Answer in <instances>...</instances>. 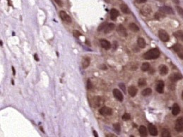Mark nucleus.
<instances>
[{
    "label": "nucleus",
    "mask_w": 183,
    "mask_h": 137,
    "mask_svg": "<svg viewBox=\"0 0 183 137\" xmlns=\"http://www.w3.org/2000/svg\"><path fill=\"white\" fill-rule=\"evenodd\" d=\"M160 56V51L157 48L151 49L144 54V58L145 60H154L159 58Z\"/></svg>",
    "instance_id": "1"
},
{
    "label": "nucleus",
    "mask_w": 183,
    "mask_h": 137,
    "mask_svg": "<svg viewBox=\"0 0 183 137\" xmlns=\"http://www.w3.org/2000/svg\"><path fill=\"white\" fill-rule=\"evenodd\" d=\"M175 130L177 132H183V117H180L175 121Z\"/></svg>",
    "instance_id": "2"
},
{
    "label": "nucleus",
    "mask_w": 183,
    "mask_h": 137,
    "mask_svg": "<svg viewBox=\"0 0 183 137\" xmlns=\"http://www.w3.org/2000/svg\"><path fill=\"white\" fill-rule=\"evenodd\" d=\"M159 37L163 42H168L170 39L168 33L163 29H160L159 30Z\"/></svg>",
    "instance_id": "3"
},
{
    "label": "nucleus",
    "mask_w": 183,
    "mask_h": 137,
    "mask_svg": "<svg viewBox=\"0 0 183 137\" xmlns=\"http://www.w3.org/2000/svg\"><path fill=\"white\" fill-rule=\"evenodd\" d=\"M172 48H173V50H175V52H177L179 57L180 59L183 60V46H182L181 45H180L178 43H177V44L173 45Z\"/></svg>",
    "instance_id": "4"
},
{
    "label": "nucleus",
    "mask_w": 183,
    "mask_h": 137,
    "mask_svg": "<svg viewBox=\"0 0 183 137\" xmlns=\"http://www.w3.org/2000/svg\"><path fill=\"white\" fill-rule=\"evenodd\" d=\"M99 112L103 116H110L112 114V110L109 107L104 106V107H102L100 109Z\"/></svg>",
    "instance_id": "5"
},
{
    "label": "nucleus",
    "mask_w": 183,
    "mask_h": 137,
    "mask_svg": "<svg viewBox=\"0 0 183 137\" xmlns=\"http://www.w3.org/2000/svg\"><path fill=\"white\" fill-rule=\"evenodd\" d=\"M117 32L118 33V34L121 37H127V30H126V28L122 24H120V25L117 26Z\"/></svg>",
    "instance_id": "6"
},
{
    "label": "nucleus",
    "mask_w": 183,
    "mask_h": 137,
    "mask_svg": "<svg viewBox=\"0 0 183 137\" xmlns=\"http://www.w3.org/2000/svg\"><path fill=\"white\" fill-rule=\"evenodd\" d=\"M60 18H61L62 21H64L65 22H67V23H71L72 22L71 17L64 11H61L60 13Z\"/></svg>",
    "instance_id": "7"
},
{
    "label": "nucleus",
    "mask_w": 183,
    "mask_h": 137,
    "mask_svg": "<svg viewBox=\"0 0 183 137\" xmlns=\"http://www.w3.org/2000/svg\"><path fill=\"white\" fill-rule=\"evenodd\" d=\"M113 95L114 97L117 99V100H119L120 102H122L123 101V99H124V97H123V95L122 93L120 91V90L115 88L113 90Z\"/></svg>",
    "instance_id": "8"
},
{
    "label": "nucleus",
    "mask_w": 183,
    "mask_h": 137,
    "mask_svg": "<svg viewBox=\"0 0 183 137\" xmlns=\"http://www.w3.org/2000/svg\"><path fill=\"white\" fill-rule=\"evenodd\" d=\"M100 43L102 48L105 49V50H110V48H111V47H112L111 43L108 40H107L105 39H101L100 40Z\"/></svg>",
    "instance_id": "9"
},
{
    "label": "nucleus",
    "mask_w": 183,
    "mask_h": 137,
    "mask_svg": "<svg viewBox=\"0 0 183 137\" xmlns=\"http://www.w3.org/2000/svg\"><path fill=\"white\" fill-rule=\"evenodd\" d=\"M148 131H149V133H150V134L151 136L155 137V136H156L158 134L157 129L153 124H148Z\"/></svg>",
    "instance_id": "10"
},
{
    "label": "nucleus",
    "mask_w": 183,
    "mask_h": 137,
    "mask_svg": "<svg viewBox=\"0 0 183 137\" xmlns=\"http://www.w3.org/2000/svg\"><path fill=\"white\" fill-rule=\"evenodd\" d=\"M170 80L172 82H176L180 79L183 78V76L180 74V73H173L172 74H171L169 77Z\"/></svg>",
    "instance_id": "11"
},
{
    "label": "nucleus",
    "mask_w": 183,
    "mask_h": 137,
    "mask_svg": "<svg viewBox=\"0 0 183 137\" xmlns=\"http://www.w3.org/2000/svg\"><path fill=\"white\" fill-rule=\"evenodd\" d=\"M160 11H161L162 12H163L165 14H174V12L172 10V9L170 7V6H163L162 7L160 8L159 9Z\"/></svg>",
    "instance_id": "12"
},
{
    "label": "nucleus",
    "mask_w": 183,
    "mask_h": 137,
    "mask_svg": "<svg viewBox=\"0 0 183 137\" xmlns=\"http://www.w3.org/2000/svg\"><path fill=\"white\" fill-rule=\"evenodd\" d=\"M93 105H94V107H99V106H101L103 103H104V101L103 100L102 98L100 97H95L93 98Z\"/></svg>",
    "instance_id": "13"
},
{
    "label": "nucleus",
    "mask_w": 183,
    "mask_h": 137,
    "mask_svg": "<svg viewBox=\"0 0 183 137\" xmlns=\"http://www.w3.org/2000/svg\"><path fill=\"white\" fill-rule=\"evenodd\" d=\"M164 86H165L164 82L163 81H159L158 83H157L156 87V91L159 93H163V90H164Z\"/></svg>",
    "instance_id": "14"
},
{
    "label": "nucleus",
    "mask_w": 183,
    "mask_h": 137,
    "mask_svg": "<svg viewBox=\"0 0 183 137\" xmlns=\"http://www.w3.org/2000/svg\"><path fill=\"white\" fill-rule=\"evenodd\" d=\"M119 15H120V13L117 9H111V11H110V18H111V20L115 21Z\"/></svg>",
    "instance_id": "15"
},
{
    "label": "nucleus",
    "mask_w": 183,
    "mask_h": 137,
    "mask_svg": "<svg viewBox=\"0 0 183 137\" xmlns=\"http://www.w3.org/2000/svg\"><path fill=\"white\" fill-rule=\"evenodd\" d=\"M115 25L114 24H108L105 26V28H104L103 32L105 33H109L115 29Z\"/></svg>",
    "instance_id": "16"
},
{
    "label": "nucleus",
    "mask_w": 183,
    "mask_h": 137,
    "mask_svg": "<svg viewBox=\"0 0 183 137\" xmlns=\"http://www.w3.org/2000/svg\"><path fill=\"white\" fill-rule=\"evenodd\" d=\"M128 93L132 97H134L137 93V88L135 86H131L128 88Z\"/></svg>",
    "instance_id": "17"
},
{
    "label": "nucleus",
    "mask_w": 183,
    "mask_h": 137,
    "mask_svg": "<svg viewBox=\"0 0 183 137\" xmlns=\"http://www.w3.org/2000/svg\"><path fill=\"white\" fill-rule=\"evenodd\" d=\"M180 112V108L179 105L177 104H174L172 106V114L175 116H177Z\"/></svg>",
    "instance_id": "18"
},
{
    "label": "nucleus",
    "mask_w": 183,
    "mask_h": 137,
    "mask_svg": "<svg viewBox=\"0 0 183 137\" xmlns=\"http://www.w3.org/2000/svg\"><path fill=\"white\" fill-rule=\"evenodd\" d=\"M159 71H160V74L162 76H165L168 73V69L165 65H161L159 67Z\"/></svg>",
    "instance_id": "19"
},
{
    "label": "nucleus",
    "mask_w": 183,
    "mask_h": 137,
    "mask_svg": "<svg viewBox=\"0 0 183 137\" xmlns=\"http://www.w3.org/2000/svg\"><path fill=\"white\" fill-rule=\"evenodd\" d=\"M137 44H138V46L140 48H141V49H143V48H144L146 47V42H145L144 39L142 38V37H139L138 38V40H137Z\"/></svg>",
    "instance_id": "20"
},
{
    "label": "nucleus",
    "mask_w": 183,
    "mask_h": 137,
    "mask_svg": "<svg viewBox=\"0 0 183 137\" xmlns=\"http://www.w3.org/2000/svg\"><path fill=\"white\" fill-rule=\"evenodd\" d=\"M139 131L140 134H141L142 137H146L147 134H148V131H147L146 128L144 126H141L139 127Z\"/></svg>",
    "instance_id": "21"
},
{
    "label": "nucleus",
    "mask_w": 183,
    "mask_h": 137,
    "mask_svg": "<svg viewBox=\"0 0 183 137\" xmlns=\"http://www.w3.org/2000/svg\"><path fill=\"white\" fill-rule=\"evenodd\" d=\"M90 64V60L88 57H84L83 60H82V67L84 69H86Z\"/></svg>",
    "instance_id": "22"
},
{
    "label": "nucleus",
    "mask_w": 183,
    "mask_h": 137,
    "mask_svg": "<svg viewBox=\"0 0 183 137\" xmlns=\"http://www.w3.org/2000/svg\"><path fill=\"white\" fill-rule=\"evenodd\" d=\"M120 9H121V11H122V12L126 13V14L130 13V10H129V7L125 4H122L120 5Z\"/></svg>",
    "instance_id": "23"
},
{
    "label": "nucleus",
    "mask_w": 183,
    "mask_h": 137,
    "mask_svg": "<svg viewBox=\"0 0 183 137\" xmlns=\"http://www.w3.org/2000/svg\"><path fill=\"white\" fill-rule=\"evenodd\" d=\"M173 36L176 38L180 40L183 41V32L182 30H178V31H176L173 33Z\"/></svg>",
    "instance_id": "24"
},
{
    "label": "nucleus",
    "mask_w": 183,
    "mask_h": 137,
    "mask_svg": "<svg viewBox=\"0 0 183 137\" xmlns=\"http://www.w3.org/2000/svg\"><path fill=\"white\" fill-rule=\"evenodd\" d=\"M165 13L162 12L160 10L155 14V18L157 19V20H161L162 18H165Z\"/></svg>",
    "instance_id": "25"
},
{
    "label": "nucleus",
    "mask_w": 183,
    "mask_h": 137,
    "mask_svg": "<svg viewBox=\"0 0 183 137\" xmlns=\"http://www.w3.org/2000/svg\"><path fill=\"white\" fill-rule=\"evenodd\" d=\"M129 29L132 30V31H133V32H138L139 30V28L137 26L136 24H135L134 23H131L129 25Z\"/></svg>",
    "instance_id": "26"
},
{
    "label": "nucleus",
    "mask_w": 183,
    "mask_h": 137,
    "mask_svg": "<svg viewBox=\"0 0 183 137\" xmlns=\"http://www.w3.org/2000/svg\"><path fill=\"white\" fill-rule=\"evenodd\" d=\"M141 13L144 14V16H147V15H148L151 12V8L149 6H145V7H144L141 9Z\"/></svg>",
    "instance_id": "27"
},
{
    "label": "nucleus",
    "mask_w": 183,
    "mask_h": 137,
    "mask_svg": "<svg viewBox=\"0 0 183 137\" xmlns=\"http://www.w3.org/2000/svg\"><path fill=\"white\" fill-rule=\"evenodd\" d=\"M151 93H152L151 88H147L144 89V90L142 91L141 94H142V95H144V96H148V95H150L151 94Z\"/></svg>",
    "instance_id": "28"
},
{
    "label": "nucleus",
    "mask_w": 183,
    "mask_h": 137,
    "mask_svg": "<svg viewBox=\"0 0 183 137\" xmlns=\"http://www.w3.org/2000/svg\"><path fill=\"white\" fill-rule=\"evenodd\" d=\"M150 69V64L148 62H144L141 65V70L143 71H147Z\"/></svg>",
    "instance_id": "29"
},
{
    "label": "nucleus",
    "mask_w": 183,
    "mask_h": 137,
    "mask_svg": "<svg viewBox=\"0 0 183 137\" xmlns=\"http://www.w3.org/2000/svg\"><path fill=\"white\" fill-rule=\"evenodd\" d=\"M138 85H139L140 87H143V86H146V79H144V78H139V81H138Z\"/></svg>",
    "instance_id": "30"
},
{
    "label": "nucleus",
    "mask_w": 183,
    "mask_h": 137,
    "mask_svg": "<svg viewBox=\"0 0 183 137\" xmlns=\"http://www.w3.org/2000/svg\"><path fill=\"white\" fill-rule=\"evenodd\" d=\"M161 137H171V134L169 132V131L168 129H163L161 132Z\"/></svg>",
    "instance_id": "31"
},
{
    "label": "nucleus",
    "mask_w": 183,
    "mask_h": 137,
    "mask_svg": "<svg viewBox=\"0 0 183 137\" xmlns=\"http://www.w3.org/2000/svg\"><path fill=\"white\" fill-rule=\"evenodd\" d=\"M113 128L117 132V133H120V129H121V127H120V125L119 123H115L113 125Z\"/></svg>",
    "instance_id": "32"
},
{
    "label": "nucleus",
    "mask_w": 183,
    "mask_h": 137,
    "mask_svg": "<svg viewBox=\"0 0 183 137\" xmlns=\"http://www.w3.org/2000/svg\"><path fill=\"white\" fill-rule=\"evenodd\" d=\"M122 118L123 120L127 121V120H129V119H131V116H130V114H128V113H124V114H123V116L122 117Z\"/></svg>",
    "instance_id": "33"
},
{
    "label": "nucleus",
    "mask_w": 183,
    "mask_h": 137,
    "mask_svg": "<svg viewBox=\"0 0 183 137\" xmlns=\"http://www.w3.org/2000/svg\"><path fill=\"white\" fill-rule=\"evenodd\" d=\"M176 9H177V11L178 13L181 16V17L183 18V8L180 7L179 6H176Z\"/></svg>",
    "instance_id": "34"
},
{
    "label": "nucleus",
    "mask_w": 183,
    "mask_h": 137,
    "mask_svg": "<svg viewBox=\"0 0 183 137\" xmlns=\"http://www.w3.org/2000/svg\"><path fill=\"white\" fill-rule=\"evenodd\" d=\"M107 24H108V23H106V22H105V23H103L101 25L98 27V31H102V30H104V28H105V26H106V25H107Z\"/></svg>",
    "instance_id": "35"
},
{
    "label": "nucleus",
    "mask_w": 183,
    "mask_h": 137,
    "mask_svg": "<svg viewBox=\"0 0 183 137\" xmlns=\"http://www.w3.org/2000/svg\"><path fill=\"white\" fill-rule=\"evenodd\" d=\"M87 88L88 90H91L93 88V83H91L90 79H88L87 81Z\"/></svg>",
    "instance_id": "36"
},
{
    "label": "nucleus",
    "mask_w": 183,
    "mask_h": 137,
    "mask_svg": "<svg viewBox=\"0 0 183 137\" xmlns=\"http://www.w3.org/2000/svg\"><path fill=\"white\" fill-rule=\"evenodd\" d=\"M73 36L75 37H79V36H81V33L79 31H78V30H74L73 31Z\"/></svg>",
    "instance_id": "37"
},
{
    "label": "nucleus",
    "mask_w": 183,
    "mask_h": 137,
    "mask_svg": "<svg viewBox=\"0 0 183 137\" xmlns=\"http://www.w3.org/2000/svg\"><path fill=\"white\" fill-rule=\"evenodd\" d=\"M119 86H120V88L122 89L124 93H126V88H125V85H124V83H120V84H119Z\"/></svg>",
    "instance_id": "38"
},
{
    "label": "nucleus",
    "mask_w": 183,
    "mask_h": 137,
    "mask_svg": "<svg viewBox=\"0 0 183 137\" xmlns=\"http://www.w3.org/2000/svg\"><path fill=\"white\" fill-rule=\"evenodd\" d=\"M57 4H58V6H63V3H62V1H61V0H54Z\"/></svg>",
    "instance_id": "39"
},
{
    "label": "nucleus",
    "mask_w": 183,
    "mask_h": 137,
    "mask_svg": "<svg viewBox=\"0 0 183 137\" xmlns=\"http://www.w3.org/2000/svg\"><path fill=\"white\" fill-rule=\"evenodd\" d=\"M136 1L138 4H144V3L146 2V0H136Z\"/></svg>",
    "instance_id": "40"
},
{
    "label": "nucleus",
    "mask_w": 183,
    "mask_h": 137,
    "mask_svg": "<svg viewBox=\"0 0 183 137\" xmlns=\"http://www.w3.org/2000/svg\"><path fill=\"white\" fill-rule=\"evenodd\" d=\"M175 4H178L179 3H180V1L179 0H172Z\"/></svg>",
    "instance_id": "41"
},
{
    "label": "nucleus",
    "mask_w": 183,
    "mask_h": 137,
    "mask_svg": "<svg viewBox=\"0 0 183 137\" xmlns=\"http://www.w3.org/2000/svg\"><path fill=\"white\" fill-rule=\"evenodd\" d=\"M34 58H35V60H36V61H39V59H38V57H37V54H35Z\"/></svg>",
    "instance_id": "42"
},
{
    "label": "nucleus",
    "mask_w": 183,
    "mask_h": 137,
    "mask_svg": "<svg viewBox=\"0 0 183 137\" xmlns=\"http://www.w3.org/2000/svg\"><path fill=\"white\" fill-rule=\"evenodd\" d=\"M93 134H94V136H95V137H98V134H97V132H96V131L95 130H93Z\"/></svg>",
    "instance_id": "43"
},
{
    "label": "nucleus",
    "mask_w": 183,
    "mask_h": 137,
    "mask_svg": "<svg viewBox=\"0 0 183 137\" xmlns=\"http://www.w3.org/2000/svg\"><path fill=\"white\" fill-rule=\"evenodd\" d=\"M12 70H13V74L15 75V74H16V71H15V70H14V68H13V66H12Z\"/></svg>",
    "instance_id": "44"
},
{
    "label": "nucleus",
    "mask_w": 183,
    "mask_h": 137,
    "mask_svg": "<svg viewBox=\"0 0 183 137\" xmlns=\"http://www.w3.org/2000/svg\"><path fill=\"white\" fill-rule=\"evenodd\" d=\"M156 1H160V2H162V3H163V2H165V0H156Z\"/></svg>",
    "instance_id": "45"
},
{
    "label": "nucleus",
    "mask_w": 183,
    "mask_h": 137,
    "mask_svg": "<svg viewBox=\"0 0 183 137\" xmlns=\"http://www.w3.org/2000/svg\"><path fill=\"white\" fill-rule=\"evenodd\" d=\"M107 137H115V136H114L113 134H109V135H107Z\"/></svg>",
    "instance_id": "46"
},
{
    "label": "nucleus",
    "mask_w": 183,
    "mask_h": 137,
    "mask_svg": "<svg viewBox=\"0 0 183 137\" xmlns=\"http://www.w3.org/2000/svg\"><path fill=\"white\" fill-rule=\"evenodd\" d=\"M0 43H1V45L2 46V45H3V43H2V41H0Z\"/></svg>",
    "instance_id": "47"
},
{
    "label": "nucleus",
    "mask_w": 183,
    "mask_h": 137,
    "mask_svg": "<svg viewBox=\"0 0 183 137\" xmlns=\"http://www.w3.org/2000/svg\"><path fill=\"white\" fill-rule=\"evenodd\" d=\"M182 99L183 100V93H182Z\"/></svg>",
    "instance_id": "48"
}]
</instances>
